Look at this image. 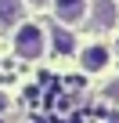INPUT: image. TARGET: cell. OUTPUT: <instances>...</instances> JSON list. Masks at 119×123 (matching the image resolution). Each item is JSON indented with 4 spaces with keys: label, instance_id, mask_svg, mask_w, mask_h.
<instances>
[{
    "label": "cell",
    "instance_id": "cell-2",
    "mask_svg": "<svg viewBox=\"0 0 119 123\" xmlns=\"http://www.w3.org/2000/svg\"><path fill=\"white\" fill-rule=\"evenodd\" d=\"M54 18L65 25H79L87 18V0H54Z\"/></svg>",
    "mask_w": 119,
    "mask_h": 123
},
{
    "label": "cell",
    "instance_id": "cell-5",
    "mask_svg": "<svg viewBox=\"0 0 119 123\" xmlns=\"http://www.w3.org/2000/svg\"><path fill=\"white\" fill-rule=\"evenodd\" d=\"M51 36H54V47L62 51V54L76 51V40H72V33H69V29H51Z\"/></svg>",
    "mask_w": 119,
    "mask_h": 123
},
{
    "label": "cell",
    "instance_id": "cell-6",
    "mask_svg": "<svg viewBox=\"0 0 119 123\" xmlns=\"http://www.w3.org/2000/svg\"><path fill=\"white\" fill-rule=\"evenodd\" d=\"M29 4H36V7H43V4H47V0H29Z\"/></svg>",
    "mask_w": 119,
    "mask_h": 123
},
{
    "label": "cell",
    "instance_id": "cell-4",
    "mask_svg": "<svg viewBox=\"0 0 119 123\" xmlns=\"http://www.w3.org/2000/svg\"><path fill=\"white\" fill-rule=\"evenodd\" d=\"M22 18V0H0V29H7Z\"/></svg>",
    "mask_w": 119,
    "mask_h": 123
},
{
    "label": "cell",
    "instance_id": "cell-1",
    "mask_svg": "<svg viewBox=\"0 0 119 123\" xmlns=\"http://www.w3.org/2000/svg\"><path fill=\"white\" fill-rule=\"evenodd\" d=\"M15 51L22 54V58H40L43 54V29L40 25H33V22H25L18 33H15Z\"/></svg>",
    "mask_w": 119,
    "mask_h": 123
},
{
    "label": "cell",
    "instance_id": "cell-3",
    "mask_svg": "<svg viewBox=\"0 0 119 123\" xmlns=\"http://www.w3.org/2000/svg\"><path fill=\"white\" fill-rule=\"evenodd\" d=\"M79 65H83V69H90V73L105 69V65H108V47H105V43H90V47H83Z\"/></svg>",
    "mask_w": 119,
    "mask_h": 123
}]
</instances>
